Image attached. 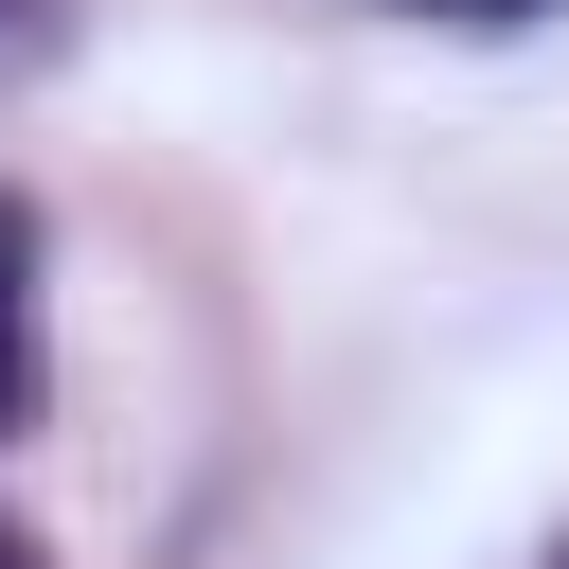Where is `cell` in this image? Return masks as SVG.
<instances>
[{
	"mask_svg": "<svg viewBox=\"0 0 569 569\" xmlns=\"http://www.w3.org/2000/svg\"><path fill=\"white\" fill-rule=\"evenodd\" d=\"M409 18H462V36H516V18H551V0H409Z\"/></svg>",
	"mask_w": 569,
	"mask_h": 569,
	"instance_id": "3957f363",
	"label": "cell"
},
{
	"mask_svg": "<svg viewBox=\"0 0 569 569\" xmlns=\"http://www.w3.org/2000/svg\"><path fill=\"white\" fill-rule=\"evenodd\" d=\"M551 569H569V551H551Z\"/></svg>",
	"mask_w": 569,
	"mask_h": 569,
	"instance_id": "5b68a950",
	"label": "cell"
},
{
	"mask_svg": "<svg viewBox=\"0 0 569 569\" xmlns=\"http://www.w3.org/2000/svg\"><path fill=\"white\" fill-rule=\"evenodd\" d=\"M36 267H53V231H36V196L0 178V445H18V427H36V391H53V338H36V302H53V284H36Z\"/></svg>",
	"mask_w": 569,
	"mask_h": 569,
	"instance_id": "6da1fadb",
	"label": "cell"
},
{
	"mask_svg": "<svg viewBox=\"0 0 569 569\" xmlns=\"http://www.w3.org/2000/svg\"><path fill=\"white\" fill-rule=\"evenodd\" d=\"M53 53H71V18H53V0H0V89H36Z\"/></svg>",
	"mask_w": 569,
	"mask_h": 569,
	"instance_id": "7a4b0ae2",
	"label": "cell"
},
{
	"mask_svg": "<svg viewBox=\"0 0 569 569\" xmlns=\"http://www.w3.org/2000/svg\"><path fill=\"white\" fill-rule=\"evenodd\" d=\"M0 569H53V551H36V533H18V516H0Z\"/></svg>",
	"mask_w": 569,
	"mask_h": 569,
	"instance_id": "277c9868",
	"label": "cell"
}]
</instances>
